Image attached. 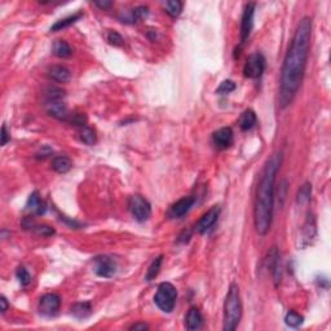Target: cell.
Here are the masks:
<instances>
[{
  "label": "cell",
  "mask_w": 331,
  "mask_h": 331,
  "mask_svg": "<svg viewBox=\"0 0 331 331\" xmlns=\"http://www.w3.org/2000/svg\"><path fill=\"white\" fill-rule=\"evenodd\" d=\"M194 197H184V198L179 199L169 207L168 217H171V219H180V217L185 216L190 211V209L194 205Z\"/></svg>",
  "instance_id": "cell-11"
},
{
  "label": "cell",
  "mask_w": 331,
  "mask_h": 331,
  "mask_svg": "<svg viewBox=\"0 0 331 331\" xmlns=\"http://www.w3.org/2000/svg\"><path fill=\"white\" fill-rule=\"evenodd\" d=\"M149 326L146 324L139 322V324H133L130 328V330H148Z\"/></svg>",
  "instance_id": "cell-37"
},
{
  "label": "cell",
  "mask_w": 331,
  "mask_h": 331,
  "mask_svg": "<svg viewBox=\"0 0 331 331\" xmlns=\"http://www.w3.org/2000/svg\"><path fill=\"white\" fill-rule=\"evenodd\" d=\"M303 320H304L303 316H300L295 310H288L287 314L284 316V322L290 328H298V326H300L303 324Z\"/></svg>",
  "instance_id": "cell-29"
},
{
  "label": "cell",
  "mask_w": 331,
  "mask_h": 331,
  "mask_svg": "<svg viewBox=\"0 0 331 331\" xmlns=\"http://www.w3.org/2000/svg\"><path fill=\"white\" fill-rule=\"evenodd\" d=\"M149 15V8L146 5H139V7L133 8L131 11L130 16L124 20L126 22H139L142 18L148 17ZM123 21V22H124Z\"/></svg>",
  "instance_id": "cell-25"
},
{
  "label": "cell",
  "mask_w": 331,
  "mask_h": 331,
  "mask_svg": "<svg viewBox=\"0 0 331 331\" xmlns=\"http://www.w3.org/2000/svg\"><path fill=\"white\" fill-rule=\"evenodd\" d=\"M265 57L259 52H256V53L248 56L245 68H243V74L246 78H250V79H259L265 71Z\"/></svg>",
  "instance_id": "cell-6"
},
{
  "label": "cell",
  "mask_w": 331,
  "mask_h": 331,
  "mask_svg": "<svg viewBox=\"0 0 331 331\" xmlns=\"http://www.w3.org/2000/svg\"><path fill=\"white\" fill-rule=\"evenodd\" d=\"M52 50H53L54 56H57L60 58H68L72 54L71 47L69 46V43L65 40H56Z\"/></svg>",
  "instance_id": "cell-22"
},
{
  "label": "cell",
  "mask_w": 331,
  "mask_h": 331,
  "mask_svg": "<svg viewBox=\"0 0 331 331\" xmlns=\"http://www.w3.org/2000/svg\"><path fill=\"white\" fill-rule=\"evenodd\" d=\"M190 237H191L190 231H184L183 233L179 236V242H183V243H185V242H188L189 239H190Z\"/></svg>",
  "instance_id": "cell-36"
},
{
  "label": "cell",
  "mask_w": 331,
  "mask_h": 331,
  "mask_svg": "<svg viewBox=\"0 0 331 331\" xmlns=\"http://www.w3.org/2000/svg\"><path fill=\"white\" fill-rule=\"evenodd\" d=\"M163 263V255H159L158 258H155L153 261H151L150 266L148 268V272H146V276H145V280L146 281H153L157 276L161 272V268H162Z\"/></svg>",
  "instance_id": "cell-24"
},
{
  "label": "cell",
  "mask_w": 331,
  "mask_h": 331,
  "mask_svg": "<svg viewBox=\"0 0 331 331\" xmlns=\"http://www.w3.org/2000/svg\"><path fill=\"white\" fill-rule=\"evenodd\" d=\"M254 13H255V3H248L245 7L241 20V44L245 43L251 33L252 26H254Z\"/></svg>",
  "instance_id": "cell-10"
},
{
  "label": "cell",
  "mask_w": 331,
  "mask_h": 331,
  "mask_svg": "<svg viewBox=\"0 0 331 331\" xmlns=\"http://www.w3.org/2000/svg\"><path fill=\"white\" fill-rule=\"evenodd\" d=\"M26 210H27L31 215L42 216L46 213V211H47V203L42 199V197H40V194L38 191H34V193L30 194L29 199H27Z\"/></svg>",
  "instance_id": "cell-13"
},
{
  "label": "cell",
  "mask_w": 331,
  "mask_h": 331,
  "mask_svg": "<svg viewBox=\"0 0 331 331\" xmlns=\"http://www.w3.org/2000/svg\"><path fill=\"white\" fill-rule=\"evenodd\" d=\"M48 75L52 80L58 83H66L70 80V76H71V72L68 68L62 65H54L49 69L48 71Z\"/></svg>",
  "instance_id": "cell-18"
},
{
  "label": "cell",
  "mask_w": 331,
  "mask_h": 331,
  "mask_svg": "<svg viewBox=\"0 0 331 331\" xmlns=\"http://www.w3.org/2000/svg\"><path fill=\"white\" fill-rule=\"evenodd\" d=\"M220 216V207L219 206H213L211 209L202 215L201 219L198 220V223L195 224V231L199 234H205L209 231H211L213 228Z\"/></svg>",
  "instance_id": "cell-9"
},
{
  "label": "cell",
  "mask_w": 331,
  "mask_h": 331,
  "mask_svg": "<svg viewBox=\"0 0 331 331\" xmlns=\"http://www.w3.org/2000/svg\"><path fill=\"white\" fill-rule=\"evenodd\" d=\"M213 144L219 149H228L229 146H232L234 141L233 130L231 127H223L213 133Z\"/></svg>",
  "instance_id": "cell-12"
},
{
  "label": "cell",
  "mask_w": 331,
  "mask_h": 331,
  "mask_svg": "<svg viewBox=\"0 0 331 331\" xmlns=\"http://www.w3.org/2000/svg\"><path fill=\"white\" fill-rule=\"evenodd\" d=\"M281 258H280V252H278L277 247L273 246L270 248V251L268 252V266L269 269L272 270V274H273L274 282L276 284H278V282L281 281Z\"/></svg>",
  "instance_id": "cell-14"
},
{
  "label": "cell",
  "mask_w": 331,
  "mask_h": 331,
  "mask_svg": "<svg viewBox=\"0 0 331 331\" xmlns=\"http://www.w3.org/2000/svg\"><path fill=\"white\" fill-rule=\"evenodd\" d=\"M108 42L112 46H116V47H119V46H122L123 44V38L122 35L118 33V31H109L108 34Z\"/></svg>",
  "instance_id": "cell-33"
},
{
  "label": "cell",
  "mask_w": 331,
  "mask_h": 331,
  "mask_svg": "<svg viewBox=\"0 0 331 331\" xmlns=\"http://www.w3.org/2000/svg\"><path fill=\"white\" fill-rule=\"evenodd\" d=\"M94 269L95 273L100 277L112 278L118 272V264L110 256L100 255L94 259Z\"/></svg>",
  "instance_id": "cell-7"
},
{
  "label": "cell",
  "mask_w": 331,
  "mask_h": 331,
  "mask_svg": "<svg viewBox=\"0 0 331 331\" xmlns=\"http://www.w3.org/2000/svg\"><path fill=\"white\" fill-rule=\"evenodd\" d=\"M82 16H83L82 13L78 12V13H75V15L69 16V17L64 18V20H60V21L56 22V24L50 27V31H61V30L66 29V27H69V26H71L72 24H75V22L78 21Z\"/></svg>",
  "instance_id": "cell-23"
},
{
  "label": "cell",
  "mask_w": 331,
  "mask_h": 331,
  "mask_svg": "<svg viewBox=\"0 0 331 331\" xmlns=\"http://www.w3.org/2000/svg\"><path fill=\"white\" fill-rule=\"evenodd\" d=\"M72 167V163L70 161L69 157L65 155H60V157H56V158L52 161V168L56 171L57 173H66L69 172Z\"/></svg>",
  "instance_id": "cell-20"
},
{
  "label": "cell",
  "mask_w": 331,
  "mask_h": 331,
  "mask_svg": "<svg viewBox=\"0 0 331 331\" xmlns=\"http://www.w3.org/2000/svg\"><path fill=\"white\" fill-rule=\"evenodd\" d=\"M47 112L50 117L58 120H66L69 117V112L66 105L62 101H52L47 102Z\"/></svg>",
  "instance_id": "cell-16"
},
{
  "label": "cell",
  "mask_w": 331,
  "mask_h": 331,
  "mask_svg": "<svg viewBox=\"0 0 331 331\" xmlns=\"http://www.w3.org/2000/svg\"><path fill=\"white\" fill-rule=\"evenodd\" d=\"M65 96V91L58 88L56 86L48 87L46 91V97H47V102H52V101H61Z\"/></svg>",
  "instance_id": "cell-28"
},
{
  "label": "cell",
  "mask_w": 331,
  "mask_h": 331,
  "mask_svg": "<svg viewBox=\"0 0 331 331\" xmlns=\"http://www.w3.org/2000/svg\"><path fill=\"white\" fill-rule=\"evenodd\" d=\"M314 237H316V220H314L313 216L309 215L306 224H304V228H303V237L300 239L302 241L300 247H307Z\"/></svg>",
  "instance_id": "cell-15"
},
{
  "label": "cell",
  "mask_w": 331,
  "mask_h": 331,
  "mask_svg": "<svg viewBox=\"0 0 331 331\" xmlns=\"http://www.w3.org/2000/svg\"><path fill=\"white\" fill-rule=\"evenodd\" d=\"M310 194H312V185H310L309 183H306L302 188H300L296 201H298V203H300V205H306L307 202H309Z\"/></svg>",
  "instance_id": "cell-30"
},
{
  "label": "cell",
  "mask_w": 331,
  "mask_h": 331,
  "mask_svg": "<svg viewBox=\"0 0 331 331\" xmlns=\"http://www.w3.org/2000/svg\"><path fill=\"white\" fill-rule=\"evenodd\" d=\"M188 330H201L203 326V317L197 307H191L185 318Z\"/></svg>",
  "instance_id": "cell-17"
},
{
  "label": "cell",
  "mask_w": 331,
  "mask_h": 331,
  "mask_svg": "<svg viewBox=\"0 0 331 331\" xmlns=\"http://www.w3.org/2000/svg\"><path fill=\"white\" fill-rule=\"evenodd\" d=\"M9 139H11V137H9V133H8L7 131V126L3 124V127H1V145L4 146V145L9 141Z\"/></svg>",
  "instance_id": "cell-35"
},
{
  "label": "cell",
  "mask_w": 331,
  "mask_h": 331,
  "mask_svg": "<svg viewBox=\"0 0 331 331\" xmlns=\"http://www.w3.org/2000/svg\"><path fill=\"white\" fill-rule=\"evenodd\" d=\"M92 313V306H91L90 302H83V303H76L71 307V314L76 318H87L88 316H91Z\"/></svg>",
  "instance_id": "cell-21"
},
{
  "label": "cell",
  "mask_w": 331,
  "mask_h": 331,
  "mask_svg": "<svg viewBox=\"0 0 331 331\" xmlns=\"http://www.w3.org/2000/svg\"><path fill=\"white\" fill-rule=\"evenodd\" d=\"M61 307V298L57 294H46L39 299V312L43 316L53 317L58 313Z\"/></svg>",
  "instance_id": "cell-8"
},
{
  "label": "cell",
  "mask_w": 331,
  "mask_h": 331,
  "mask_svg": "<svg viewBox=\"0 0 331 331\" xmlns=\"http://www.w3.org/2000/svg\"><path fill=\"white\" fill-rule=\"evenodd\" d=\"M184 4L179 0H168V1H166L165 3V9L166 13L171 17H177V16H180L181 11H183Z\"/></svg>",
  "instance_id": "cell-27"
},
{
  "label": "cell",
  "mask_w": 331,
  "mask_h": 331,
  "mask_svg": "<svg viewBox=\"0 0 331 331\" xmlns=\"http://www.w3.org/2000/svg\"><path fill=\"white\" fill-rule=\"evenodd\" d=\"M282 163V153H274L263 169L260 177L259 187L256 191L255 209H254V224L258 234L265 236L270 229L273 220L274 206V184L277 177L278 169Z\"/></svg>",
  "instance_id": "cell-2"
},
{
  "label": "cell",
  "mask_w": 331,
  "mask_h": 331,
  "mask_svg": "<svg viewBox=\"0 0 331 331\" xmlns=\"http://www.w3.org/2000/svg\"><path fill=\"white\" fill-rule=\"evenodd\" d=\"M234 90H236V84H234V82H232V80H224V82L219 86V88L216 90V94L227 95L233 92Z\"/></svg>",
  "instance_id": "cell-32"
},
{
  "label": "cell",
  "mask_w": 331,
  "mask_h": 331,
  "mask_svg": "<svg viewBox=\"0 0 331 331\" xmlns=\"http://www.w3.org/2000/svg\"><path fill=\"white\" fill-rule=\"evenodd\" d=\"M256 122H258V118H256L255 112L251 109H247L242 113L241 118L238 120V124H239V128L242 131H250L256 126Z\"/></svg>",
  "instance_id": "cell-19"
},
{
  "label": "cell",
  "mask_w": 331,
  "mask_h": 331,
  "mask_svg": "<svg viewBox=\"0 0 331 331\" xmlns=\"http://www.w3.org/2000/svg\"><path fill=\"white\" fill-rule=\"evenodd\" d=\"M113 1L110 0H100V1H94V5H96L97 8L102 9V11H109L110 8L113 7Z\"/></svg>",
  "instance_id": "cell-34"
},
{
  "label": "cell",
  "mask_w": 331,
  "mask_h": 331,
  "mask_svg": "<svg viewBox=\"0 0 331 331\" xmlns=\"http://www.w3.org/2000/svg\"><path fill=\"white\" fill-rule=\"evenodd\" d=\"M177 291L175 286L169 282H162L158 286L157 294L154 296L155 306L165 313H171L176 306Z\"/></svg>",
  "instance_id": "cell-4"
},
{
  "label": "cell",
  "mask_w": 331,
  "mask_h": 331,
  "mask_svg": "<svg viewBox=\"0 0 331 331\" xmlns=\"http://www.w3.org/2000/svg\"><path fill=\"white\" fill-rule=\"evenodd\" d=\"M310 39H312V20L310 17H304L296 27L282 66L281 86L278 95V105L281 109L291 105L302 86L309 54Z\"/></svg>",
  "instance_id": "cell-1"
},
{
  "label": "cell",
  "mask_w": 331,
  "mask_h": 331,
  "mask_svg": "<svg viewBox=\"0 0 331 331\" xmlns=\"http://www.w3.org/2000/svg\"><path fill=\"white\" fill-rule=\"evenodd\" d=\"M0 304H1V313H5L8 309V302L5 296H0Z\"/></svg>",
  "instance_id": "cell-38"
},
{
  "label": "cell",
  "mask_w": 331,
  "mask_h": 331,
  "mask_svg": "<svg viewBox=\"0 0 331 331\" xmlns=\"http://www.w3.org/2000/svg\"><path fill=\"white\" fill-rule=\"evenodd\" d=\"M79 139L80 141H83L86 145H94L97 140L96 137V132H95L91 127H80L79 128Z\"/></svg>",
  "instance_id": "cell-26"
},
{
  "label": "cell",
  "mask_w": 331,
  "mask_h": 331,
  "mask_svg": "<svg viewBox=\"0 0 331 331\" xmlns=\"http://www.w3.org/2000/svg\"><path fill=\"white\" fill-rule=\"evenodd\" d=\"M16 276H17V280L20 281V284H22V286H29L30 282H31V276H30V273L27 272V269L26 268H24V266H18L17 270H16Z\"/></svg>",
  "instance_id": "cell-31"
},
{
  "label": "cell",
  "mask_w": 331,
  "mask_h": 331,
  "mask_svg": "<svg viewBox=\"0 0 331 331\" xmlns=\"http://www.w3.org/2000/svg\"><path fill=\"white\" fill-rule=\"evenodd\" d=\"M128 209H130L131 213L137 221L144 223L146 220L150 219L151 216V206L146 198H144L142 195H132L128 199Z\"/></svg>",
  "instance_id": "cell-5"
},
{
  "label": "cell",
  "mask_w": 331,
  "mask_h": 331,
  "mask_svg": "<svg viewBox=\"0 0 331 331\" xmlns=\"http://www.w3.org/2000/svg\"><path fill=\"white\" fill-rule=\"evenodd\" d=\"M242 318L241 292L237 284H232L224 302V330L233 331L237 329Z\"/></svg>",
  "instance_id": "cell-3"
}]
</instances>
